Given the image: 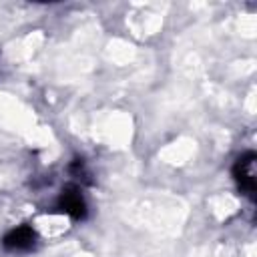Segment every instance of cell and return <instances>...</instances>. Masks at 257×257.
I'll return each instance as SVG.
<instances>
[{"label":"cell","mask_w":257,"mask_h":257,"mask_svg":"<svg viewBox=\"0 0 257 257\" xmlns=\"http://www.w3.org/2000/svg\"><path fill=\"white\" fill-rule=\"evenodd\" d=\"M58 209L62 213L70 215L72 219H84V215H86L84 199L76 187H64L62 189V195L58 199Z\"/></svg>","instance_id":"7a4b0ae2"},{"label":"cell","mask_w":257,"mask_h":257,"mask_svg":"<svg viewBox=\"0 0 257 257\" xmlns=\"http://www.w3.org/2000/svg\"><path fill=\"white\" fill-rule=\"evenodd\" d=\"M36 241V233L32 227L28 225H20L12 231H8L2 239V245L8 249V251H26L34 245Z\"/></svg>","instance_id":"3957f363"},{"label":"cell","mask_w":257,"mask_h":257,"mask_svg":"<svg viewBox=\"0 0 257 257\" xmlns=\"http://www.w3.org/2000/svg\"><path fill=\"white\" fill-rule=\"evenodd\" d=\"M255 161H257L255 153H253V151H249V153L241 155V157L237 159L235 167H233V177H235V181H237L239 189H241L247 197H251V199H253L255 189H257V179H255Z\"/></svg>","instance_id":"6da1fadb"}]
</instances>
